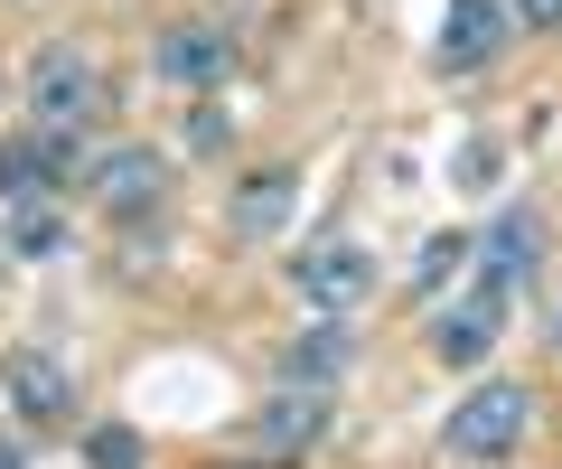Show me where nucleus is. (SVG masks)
<instances>
[{"instance_id": "nucleus-3", "label": "nucleus", "mask_w": 562, "mask_h": 469, "mask_svg": "<svg viewBox=\"0 0 562 469\" xmlns=\"http://www.w3.org/2000/svg\"><path fill=\"white\" fill-rule=\"evenodd\" d=\"M29 113H38L47 132H85L113 103V85H103V66H94V47H76V38H57V47H38L29 57Z\"/></svg>"}, {"instance_id": "nucleus-10", "label": "nucleus", "mask_w": 562, "mask_h": 469, "mask_svg": "<svg viewBox=\"0 0 562 469\" xmlns=\"http://www.w3.org/2000/svg\"><path fill=\"white\" fill-rule=\"evenodd\" d=\"M506 29H516V20H506V0H450V10H441V38H431V57H441L450 76H460V66H487V57L506 47Z\"/></svg>"}, {"instance_id": "nucleus-11", "label": "nucleus", "mask_w": 562, "mask_h": 469, "mask_svg": "<svg viewBox=\"0 0 562 469\" xmlns=\"http://www.w3.org/2000/svg\"><path fill=\"white\" fill-rule=\"evenodd\" d=\"M225 216H235L244 245L281 235V225L301 216V169H244V179H235V206H225Z\"/></svg>"}, {"instance_id": "nucleus-9", "label": "nucleus", "mask_w": 562, "mask_h": 469, "mask_svg": "<svg viewBox=\"0 0 562 469\" xmlns=\"http://www.w3.org/2000/svg\"><path fill=\"white\" fill-rule=\"evenodd\" d=\"M0 386L20 404V423H66V413H76V376H66L47 347H10V357H0Z\"/></svg>"}, {"instance_id": "nucleus-4", "label": "nucleus", "mask_w": 562, "mask_h": 469, "mask_svg": "<svg viewBox=\"0 0 562 469\" xmlns=\"http://www.w3.org/2000/svg\"><path fill=\"white\" fill-rule=\"evenodd\" d=\"M150 66H160V85H179V94H216V85L244 76V47H235V29H216V20H179V29H160Z\"/></svg>"}, {"instance_id": "nucleus-5", "label": "nucleus", "mask_w": 562, "mask_h": 469, "mask_svg": "<svg viewBox=\"0 0 562 469\" xmlns=\"http://www.w3.org/2000/svg\"><path fill=\"white\" fill-rule=\"evenodd\" d=\"M291 291H301L319 320H347L357 301H375V254L347 245V235H319V245L291 264Z\"/></svg>"}, {"instance_id": "nucleus-16", "label": "nucleus", "mask_w": 562, "mask_h": 469, "mask_svg": "<svg viewBox=\"0 0 562 469\" xmlns=\"http://www.w3.org/2000/svg\"><path fill=\"white\" fill-rule=\"evenodd\" d=\"M10 254H29V264L66 254V225H57V206H10Z\"/></svg>"}, {"instance_id": "nucleus-13", "label": "nucleus", "mask_w": 562, "mask_h": 469, "mask_svg": "<svg viewBox=\"0 0 562 469\" xmlns=\"http://www.w3.org/2000/svg\"><path fill=\"white\" fill-rule=\"evenodd\" d=\"M497 328H506V310H487V301L460 291V310L431 320V357H441V367H487V357H497Z\"/></svg>"}, {"instance_id": "nucleus-20", "label": "nucleus", "mask_w": 562, "mask_h": 469, "mask_svg": "<svg viewBox=\"0 0 562 469\" xmlns=\"http://www.w3.org/2000/svg\"><path fill=\"white\" fill-rule=\"evenodd\" d=\"M543 338H553V347H562V301H553V320H543Z\"/></svg>"}, {"instance_id": "nucleus-1", "label": "nucleus", "mask_w": 562, "mask_h": 469, "mask_svg": "<svg viewBox=\"0 0 562 469\" xmlns=\"http://www.w3.org/2000/svg\"><path fill=\"white\" fill-rule=\"evenodd\" d=\"M525 432H535V386H516V376H487V386L460 394V413L441 423V450L460 469H497L525 450Z\"/></svg>"}, {"instance_id": "nucleus-12", "label": "nucleus", "mask_w": 562, "mask_h": 469, "mask_svg": "<svg viewBox=\"0 0 562 469\" xmlns=\"http://www.w3.org/2000/svg\"><path fill=\"white\" fill-rule=\"evenodd\" d=\"M347 367H357V338H347V320H310L301 338L281 347V386H338Z\"/></svg>"}, {"instance_id": "nucleus-14", "label": "nucleus", "mask_w": 562, "mask_h": 469, "mask_svg": "<svg viewBox=\"0 0 562 469\" xmlns=\"http://www.w3.org/2000/svg\"><path fill=\"white\" fill-rule=\"evenodd\" d=\"M85 469H150L140 423H94V432H85Z\"/></svg>"}, {"instance_id": "nucleus-18", "label": "nucleus", "mask_w": 562, "mask_h": 469, "mask_svg": "<svg viewBox=\"0 0 562 469\" xmlns=\"http://www.w3.org/2000/svg\"><path fill=\"white\" fill-rule=\"evenodd\" d=\"M506 20H525V29H562V0H506Z\"/></svg>"}, {"instance_id": "nucleus-15", "label": "nucleus", "mask_w": 562, "mask_h": 469, "mask_svg": "<svg viewBox=\"0 0 562 469\" xmlns=\"http://www.w3.org/2000/svg\"><path fill=\"white\" fill-rule=\"evenodd\" d=\"M497 142H487V132H479V142H460V150H450V160H441V179L450 188H460V198H487V188H497Z\"/></svg>"}, {"instance_id": "nucleus-19", "label": "nucleus", "mask_w": 562, "mask_h": 469, "mask_svg": "<svg viewBox=\"0 0 562 469\" xmlns=\"http://www.w3.org/2000/svg\"><path fill=\"white\" fill-rule=\"evenodd\" d=\"M0 469H29V450H20V442H0Z\"/></svg>"}, {"instance_id": "nucleus-6", "label": "nucleus", "mask_w": 562, "mask_h": 469, "mask_svg": "<svg viewBox=\"0 0 562 469\" xmlns=\"http://www.w3.org/2000/svg\"><path fill=\"white\" fill-rule=\"evenodd\" d=\"M85 188H94V206H113V216H150V206L169 198V150L150 142H113L85 160Z\"/></svg>"}, {"instance_id": "nucleus-7", "label": "nucleus", "mask_w": 562, "mask_h": 469, "mask_svg": "<svg viewBox=\"0 0 562 469\" xmlns=\"http://www.w3.org/2000/svg\"><path fill=\"white\" fill-rule=\"evenodd\" d=\"M76 179V132H20V142H0V206H47L57 188Z\"/></svg>"}, {"instance_id": "nucleus-2", "label": "nucleus", "mask_w": 562, "mask_h": 469, "mask_svg": "<svg viewBox=\"0 0 562 469\" xmlns=\"http://www.w3.org/2000/svg\"><path fill=\"white\" fill-rule=\"evenodd\" d=\"M535 282H543V206H497L469 245V301L516 310Z\"/></svg>"}, {"instance_id": "nucleus-8", "label": "nucleus", "mask_w": 562, "mask_h": 469, "mask_svg": "<svg viewBox=\"0 0 562 469\" xmlns=\"http://www.w3.org/2000/svg\"><path fill=\"white\" fill-rule=\"evenodd\" d=\"M328 432H338V404H328V386H281L272 404L254 413V442H262V450H281V460L319 450Z\"/></svg>"}, {"instance_id": "nucleus-17", "label": "nucleus", "mask_w": 562, "mask_h": 469, "mask_svg": "<svg viewBox=\"0 0 562 469\" xmlns=\"http://www.w3.org/2000/svg\"><path fill=\"white\" fill-rule=\"evenodd\" d=\"M460 264H469V235H441V245L422 254V272H413V282H422V291H441V282H450Z\"/></svg>"}]
</instances>
